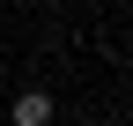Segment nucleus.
<instances>
[{
	"instance_id": "obj_1",
	"label": "nucleus",
	"mask_w": 133,
	"mask_h": 126,
	"mask_svg": "<svg viewBox=\"0 0 133 126\" xmlns=\"http://www.w3.org/2000/svg\"><path fill=\"white\" fill-rule=\"evenodd\" d=\"M8 126H52V97H44V89H22L15 111H8Z\"/></svg>"
}]
</instances>
